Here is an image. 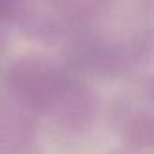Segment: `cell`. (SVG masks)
<instances>
[{
  "mask_svg": "<svg viewBox=\"0 0 154 154\" xmlns=\"http://www.w3.org/2000/svg\"><path fill=\"white\" fill-rule=\"evenodd\" d=\"M15 100L29 112L63 129H82L93 111L89 91L45 54L18 56L6 71Z\"/></svg>",
  "mask_w": 154,
  "mask_h": 154,
  "instance_id": "cell-1",
  "label": "cell"
},
{
  "mask_svg": "<svg viewBox=\"0 0 154 154\" xmlns=\"http://www.w3.org/2000/svg\"><path fill=\"white\" fill-rule=\"evenodd\" d=\"M4 45H6V29L4 26H0V51L4 49Z\"/></svg>",
  "mask_w": 154,
  "mask_h": 154,
  "instance_id": "cell-2",
  "label": "cell"
}]
</instances>
